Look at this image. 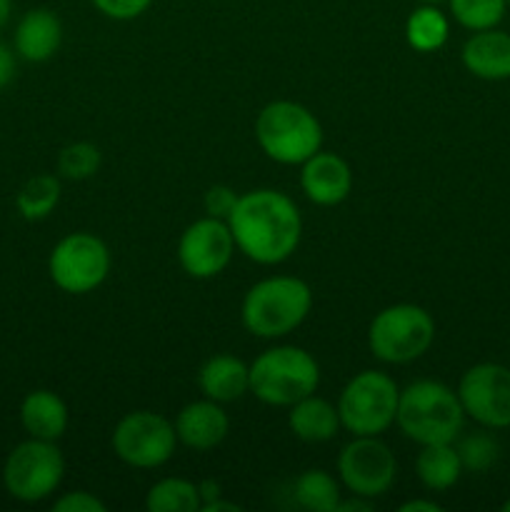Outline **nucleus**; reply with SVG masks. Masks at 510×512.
I'll return each instance as SVG.
<instances>
[{"mask_svg": "<svg viewBox=\"0 0 510 512\" xmlns=\"http://www.w3.org/2000/svg\"><path fill=\"white\" fill-rule=\"evenodd\" d=\"M235 248L258 265H278L298 250L303 218L298 205L280 190L260 188L238 195L228 218Z\"/></svg>", "mask_w": 510, "mask_h": 512, "instance_id": "f257e3e1", "label": "nucleus"}, {"mask_svg": "<svg viewBox=\"0 0 510 512\" xmlns=\"http://www.w3.org/2000/svg\"><path fill=\"white\" fill-rule=\"evenodd\" d=\"M400 433L423 445L453 443L463 433L465 410L458 393L438 380H415L400 390L398 415Z\"/></svg>", "mask_w": 510, "mask_h": 512, "instance_id": "f03ea898", "label": "nucleus"}, {"mask_svg": "<svg viewBox=\"0 0 510 512\" xmlns=\"http://www.w3.org/2000/svg\"><path fill=\"white\" fill-rule=\"evenodd\" d=\"M313 308V290L293 275H273L245 293L240 318L255 338H283L293 333Z\"/></svg>", "mask_w": 510, "mask_h": 512, "instance_id": "7ed1b4c3", "label": "nucleus"}, {"mask_svg": "<svg viewBox=\"0 0 510 512\" xmlns=\"http://www.w3.org/2000/svg\"><path fill=\"white\" fill-rule=\"evenodd\" d=\"M320 385V365L308 350L295 345H278L250 365V393L265 405L290 408L308 398Z\"/></svg>", "mask_w": 510, "mask_h": 512, "instance_id": "20e7f679", "label": "nucleus"}, {"mask_svg": "<svg viewBox=\"0 0 510 512\" xmlns=\"http://www.w3.org/2000/svg\"><path fill=\"white\" fill-rule=\"evenodd\" d=\"M255 140L275 163L303 165L323 145V128L305 105L273 100L255 118Z\"/></svg>", "mask_w": 510, "mask_h": 512, "instance_id": "39448f33", "label": "nucleus"}, {"mask_svg": "<svg viewBox=\"0 0 510 512\" xmlns=\"http://www.w3.org/2000/svg\"><path fill=\"white\" fill-rule=\"evenodd\" d=\"M435 340V320L425 308L398 303L383 308L368 328V348L378 360L405 365L423 358Z\"/></svg>", "mask_w": 510, "mask_h": 512, "instance_id": "423d86ee", "label": "nucleus"}, {"mask_svg": "<svg viewBox=\"0 0 510 512\" xmlns=\"http://www.w3.org/2000/svg\"><path fill=\"white\" fill-rule=\"evenodd\" d=\"M398 398L400 388L388 373L363 370L340 390V425L353 435L385 433L398 415Z\"/></svg>", "mask_w": 510, "mask_h": 512, "instance_id": "0eeeda50", "label": "nucleus"}, {"mask_svg": "<svg viewBox=\"0 0 510 512\" xmlns=\"http://www.w3.org/2000/svg\"><path fill=\"white\" fill-rule=\"evenodd\" d=\"M65 478V458L50 440L28 438L15 445L3 465V485L20 503H40L60 488Z\"/></svg>", "mask_w": 510, "mask_h": 512, "instance_id": "6e6552de", "label": "nucleus"}, {"mask_svg": "<svg viewBox=\"0 0 510 512\" xmlns=\"http://www.w3.org/2000/svg\"><path fill=\"white\" fill-rule=\"evenodd\" d=\"M113 453L125 465L138 470H153L168 463L178 445L175 425L153 410H135L118 420L113 430Z\"/></svg>", "mask_w": 510, "mask_h": 512, "instance_id": "1a4fd4ad", "label": "nucleus"}, {"mask_svg": "<svg viewBox=\"0 0 510 512\" xmlns=\"http://www.w3.org/2000/svg\"><path fill=\"white\" fill-rule=\"evenodd\" d=\"M50 280L63 293L85 295L105 283L110 273V250L98 235L70 233L50 250Z\"/></svg>", "mask_w": 510, "mask_h": 512, "instance_id": "9d476101", "label": "nucleus"}, {"mask_svg": "<svg viewBox=\"0 0 510 512\" xmlns=\"http://www.w3.org/2000/svg\"><path fill=\"white\" fill-rule=\"evenodd\" d=\"M338 473L345 488L360 498H380L398 475L395 455L378 435H355L338 455Z\"/></svg>", "mask_w": 510, "mask_h": 512, "instance_id": "9b49d317", "label": "nucleus"}, {"mask_svg": "<svg viewBox=\"0 0 510 512\" xmlns=\"http://www.w3.org/2000/svg\"><path fill=\"white\" fill-rule=\"evenodd\" d=\"M458 398L465 415L485 430L510 428V368L500 363H478L463 373Z\"/></svg>", "mask_w": 510, "mask_h": 512, "instance_id": "f8f14e48", "label": "nucleus"}, {"mask_svg": "<svg viewBox=\"0 0 510 512\" xmlns=\"http://www.w3.org/2000/svg\"><path fill=\"white\" fill-rule=\"evenodd\" d=\"M235 253V240L228 220L200 218L183 230L178 243L180 268L190 278L208 280L223 273Z\"/></svg>", "mask_w": 510, "mask_h": 512, "instance_id": "ddd939ff", "label": "nucleus"}, {"mask_svg": "<svg viewBox=\"0 0 510 512\" xmlns=\"http://www.w3.org/2000/svg\"><path fill=\"white\" fill-rule=\"evenodd\" d=\"M300 188H303L305 198L315 205H330L343 203L353 190V170L345 163L340 155L335 153H315L310 155L300 170Z\"/></svg>", "mask_w": 510, "mask_h": 512, "instance_id": "4468645a", "label": "nucleus"}, {"mask_svg": "<svg viewBox=\"0 0 510 512\" xmlns=\"http://www.w3.org/2000/svg\"><path fill=\"white\" fill-rule=\"evenodd\" d=\"M173 425L178 443H183L190 450H198V453L218 448L230 430V420L225 410L210 398L185 405Z\"/></svg>", "mask_w": 510, "mask_h": 512, "instance_id": "2eb2a0df", "label": "nucleus"}, {"mask_svg": "<svg viewBox=\"0 0 510 512\" xmlns=\"http://www.w3.org/2000/svg\"><path fill=\"white\" fill-rule=\"evenodd\" d=\"M465 70L480 80H498L510 78V33L498 28L478 30L465 40L460 50Z\"/></svg>", "mask_w": 510, "mask_h": 512, "instance_id": "dca6fc26", "label": "nucleus"}, {"mask_svg": "<svg viewBox=\"0 0 510 512\" xmlns=\"http://www.w3.org/2000/svg\"><path fill=\"white\" fill-rule=\"evenodd\" d=\"M63 43V23L48 8H33L20 18L15 28V55L28 63H45L53 58Z\"/></svg>", "mask_w": 510, "mask_h": 512, "instance_id": "f3484780", "label": "nucleus"}, {"mask_svg": "<svg viewBox=\"0 0 510 512\" xmlns=\"http://www.w3.org/2000/svg\"><path fill=\"white\" fill-rule=\"evenodd\" d=\"M198 385L205 398L220 405L233 403L250 393V365L228 353L213 355L198 370Z\"/></svg>", "mask_w": 510, "mask_h": 512, "instance_id": "a211bd4d", "label": "nucleus"}, {"mask_svg": "<svg viewBox=\"0 0 510 512\" xmlns=\"http://www.w3.org/2000/svg\"><path fill=\"white\" fill-rule=\"evenodd\" d=\"M20 425L30 438L55 443L68 430V405L53 390H33L20 403Z\"/></svg>", "mask_w": 510, "mask_h": 512, "instance_id": "6ab92c4d", "label": "nucleus"}, {"mask_svg": "<svg viewBox=\"0 0 510 512\" xmlns=\"http://www.w3.org/2000/svg\"><path fill=\"white\" fill-rule=\"evenodd\" d=\"M288 428L303 443H328L338 435L343 425H340L338 405L328 403L313 393L290 405Z\"/></svg>", "mask_w": 510, "mask_h": 512, "instance_id": "aec40b11", "label": "nucleus"}, {"mask_svg": "<svg viewBox=\"0 0 510 512\" xmlns=\"http://www.w3.org/2000/svg\"><path fill=\"white\" fill-rule=\"evenodd\" d=\"M415 473H418L423 488L435 490V493L450 490L463 475L458 448H453V443L423 445V450L415 458Z\"/></svg>", "mask_w": 510, "mask_h": 512, "instance_id": "412c9836", "label": "nucleus"}, {"mask_svg": "<svg viewBox=\"0 0 510 512\" xmlns=\"http://www.w3.org/2000/svg\"><path fill=\"white\" fill-rule=\"evenodd\" d=\"M448 33V18L438 5H420L408 15V23H405V38H408L410 48L420 50V53H433V50L443 48Z\"/></svg>", "mask_w": 510, "mask_h": 512, "instance_id": "4be33fe9", "label": "nucleus"}, {"mask_svg": "<svg viewBox=\"0 0 510 512\" xmlns=\"http://www.w3.org/2000/svg\"><path fill=\"white\" fill-rule=\"evenodd\" d=\"M295 503L310 512H335L340 503V485L325 470H305L295 478L293 485Z\"/></svg>", "mask_w": 510, "mask_h": 512, "instance_id": "5701e85b", "label": "nucleus"}, {"mask_svg": "<svg viewBox=\"0 0 510 512\" xmlns=\"http://www.w3.org/2000/svg\"><path fill=\"white\" fill-rule=\"evenodd\" d=\"M203 508L198 485L185 478H163L145 495L148 512H198Z\"/></svg>", "mask_w": 510, "mask_h": 512, "instance_id": "b1692460", "label": "nucleus"}, {"mask_svg": "<svg viewBox=\"0 0 510 512\" xmlns=\"http://www.w3.org/2000/svg\"><path fill=\"white\" fill-rule=\"evenodd\" d=\"M60 203V180L50 173L33 175L25 180L23 188L15 195V208L25 220L48 218Z\"/></svg>", "mask_w": 510, "mask_h": 512, "instance_id": "393cba45", "label": "nucleus"}, {"mask_svg": "<svg viewBox=\"0 0 510 512\" xmlns=\"http://www.w3.org/2000/svg\"><path fill=\"white\" fill-rule=\"evenodd\" d=\"M450 15L465 30L498 28L508 10V0H448Z\"/></svg>", "mask_w": 510, "mask_h": 512, "instance_id": "a878e982", "label": "nucleus"}, {"mask_svg": "<svg viewBox=\"0 0 510 512\" xmlns=\"http://www.w3.org/2000/svg\"><path fill=\"white\" fill-rule=\"evenodd\" d=\"M100 150L93 143H70L58 155V173L68 180H88L98 173Z\"/></svg>", "mask_w": 510, "mask_h": 512, "instance_id": "bb28decb", "label": "nucleus"}, {"mask_svg": "<svg viewBox=\"0 0 510 512\" xmlns=\"http://www.w3.org/2000/svg\"><path fill=\"white\" fill-rule=\"evenodd\" d=\"M460 463H463V470H470V473H485L495 465L500 455V445L495 443L493 435H488L485 430L480 433L468 435L463 438V443L458 445Z\"/></svg>", "mask_w": 510, "mask_h": 512, "instance_id": "cd10ccee", "label": "nucleus"}, {"mask_svg": "<svg viewBox=\"0 0 510 512\" xmlns=\"http://www.w3.org/2000/svg\"><path fill=\"white\" fill-rule=\"evenodd\" d=\"M93 5L110 20H135L153 5V0H93Z\"/></svg>", "mask_w": 510, "mask_h": 512, "instance_id": "c85d7f7f", "label": "nucleus"}, {"mask_svg": "<svg viewBox=\"0 0 510 512\" xmlns=\"http://www.w3.org/2000/svg\"><path fill=\"white\" fill-rule=\"evenodd\" d=\"M235 203H238V193L228 185H213V188L205 193V213L210 218H218V220H228L230 213H233Z\"/></svg>", "mask_w": 510, "mask_h": 512, "instance_id": "c756f323", "label": "nucleus"}, {"mask_svg": "<svg viewBox=\"0 0 510 512\" xmlns=\"http://www.w3.org/2000/svg\"><path fill=\"white\" fill-rule=\"evenodd\" d=\"M108 505L95 498L88 490H73V493L60 495L53 503V512H105Z\"/></svg>", "mask_w": 510, "mask_h": 512, "instance_id": "7c9ffc66", "label": "nucleus"}, {"mask_svg": "<svg viewBox=\"0 0 510 512\" xmlns=\"http://www.w3.org/2000/svg\"><path fill=\"white\" fill-rule=\"evenodd\" d=\"M15 70H18V60H15V50H10L8 45L0 43V90L8 88L15 78Z\"/></svg>", "mask_w": 510, "mask_h": 512, "instance_id": "2f4dec72", "label": "nucleus"}, {"mask_svg": "<svg viewBox=\"0 0 510 512\" xmlns=\"http://www.w3.org/2000/svg\"><path fill=\"white\" fill-rule=\"evenodd\" d=\"M438 503H433V500H408V503L400 505V512H440Z\"/></svg>", "mask_w": 510, "mask_h": 512, "instance_id": "473e14b6", "label": "nucleus"}, {"mask_svg": "<svg viewBox=\"0 0 510 512\" xmlns=\"http://www.w3.org/2000/svg\"><path fill=\"white\" fill-rule=\"evenodd\" d=\"M353 510L368 512L370 510V500L368 498H360V495H353V498H350V500H340L338 510H335V512H353Z\"/></svg>", "mask_w": 510, "mask_h": 512, "instance_id": "72a5a7b5", "label": "nucleus"}, {"mask_svg": "<svg viewBox=\"0 0 510 512\" xmlns=\"http://www.w3.org/2000/svg\"><path fill=\"white\" fill-rule=\"evenodd\" d=\"M198 490H200V500H203V505L205 503H213V500H218L220 495V485L218 483H213V480H203V483L198 485Z\"/></svg>", "mask_w": 510, "mask_h": 512, "instance_id": "f704fd0d", "label": "nucleus"}, {"mask_svg": "<svg viewBox=\"0 0 510 512\" xmlns=\"http://www.w3.org/2000/svg\"><path fill=\"white\" fill-rule=\"evenodd\" d=\"M203 512H240V505L235 503H223V500H213V503H205L203 508H200Z\"/></svg>", "mask_w": 510, "mask_h": 512, "instance_id": "c9c22d12", "label": "nucleus"}, {"mask_svg": "<svg viewBox=\"0 0 510 512\" xmlns=\"http://www.w3.org/2000/svg\"><path fill=\"white\" fill-rule=\"evenodd\" d=\"M10 13H13V0H0V30L8 25Z\"/></svg>", "mask_w": 510, "mask_h": 512, "instance_id": "e433bc0d", "label": "nucleus"}, {"mask_svg": "<svg viewBox=\"0 0 510 512\" xmlns=\"http://www.w3.org/2000/svg\"><path fill=\"white\" fill-rule=\"evenodd\" d=\"M423 5H440V3H448V0H420Z\"/></svg>", "mask_w": 510, "mask_h": 512, "instance_id": "4c0bfd02", "label": "nucleus"}, {"mask_svg": "<svg viewBox=\"0 0 510 512\" xmlns=\"http://www.w3.org/2000/svg\"><path fill=\"white\" fill-rule=\"evenodd\" d=\"M503 510H505V512H510V500H505V503H503Z\"/></svg>", "mask_w": 510, "mask_h": 512, "instance_id": "58836bf2", "label": "nucleus"}, {"mask_svg": "<svg viewBox=\"0 0 510 512\" xmlns=\"http://www.w3.org/2000/svg\"><path fill=\"white\" fill-rule=\"evenodd\" d=\"M508 8H510V0H508Z\"/></svg>", "mask_w": 510, "mask_h": 512, "instance_id": "ea45409f", "label": "nucleus"}]
</instances>
